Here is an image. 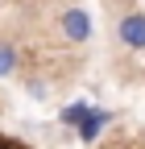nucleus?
I'll list each match as a JSON object with an SVG mask.
<instances>
[{
  "label": "nucleus",
  "instance_id": "f257e3e1",
  "mask_svg": "<svg viewBox=\"0 0 145 149\" xmlns=\"http://www.w3.org/2000/svg\"><path fill=\"white\" fill-rule=\"evenodd\" d=\"M58 33L66 37L70 46L91 42V13H87V8H66V13H58Z\"/></svg>",
  "mask_w": 145,
  "mask_h": 149
},
{
  "label": "nucleus",
  "instance_id": "f03ea898",
  "mask_svg": "<svg viewBox=\"0 0 145 149\" xmlns=\"http://www.w3.org/2000/svg\"><path fill=\"white\" fill-rule=\"evenodd\" d=\"M116 37H120V46H129V50H145V13H124L120 21H116Z\"/></svg>",
  "mask_w": 145,
  "mask_h": 149
},
{
  "label": "nucleus",
  "instance_id": "7ed1b4c3",
  "mask_svg": "<svg viewBox=\"0 0 145 149\" xmlns=\"http://www.w3.org/2000/svg\"><path fill=\"white\" fill-rule=\"evenodd\" d=\"M112 120H116V112H112V108H96V104H91L87 120H83V124L75 128V137H79L83 145H96V141H100V133H104V128L112 124Z\"/></svg>",
  "mask_w": 145,
  "mask_h": 149
},
{
  "label": "nucleus",
  "instance_id": "20e7f679",
  "mask_svg": "<svg viewBox=\"0 0 145 149\" xmlns=\"http://www.w3.org/2000/svg\"><path fill=\"white\" fill-rule=\"evenodd\" d=\"M87 112H91V104H87V100H75V104H66V108L58 112V120H62L66 128H79V124L87 120Z\"/></svg>",
  "mask_w": 145,
  "mask_h": 149
},
{
  "label": "nucleus",
  "instance_id": "39448f33",
  "mask_svg": "<svg viewBox=\"0 0 145 149\" xmlns=\"http://www.w3.org/2000/svg\"><path fill=\"white\" fill-rule=\"evenodd\" d=\"M13 70H17V46L0 42V79H8Z\"/></svg>",
  "mask_w": 145,
  "mask_h": 149
},
{
  "label": "nucleus",
  "instance_id": "423d86ee",
  "mask_svg": "<svg viewBox=\"0 0 145 149\" xmlns=\"http://www.w3.org/2000/svg\"><path fill=\"white\" fill-rule=\"evenodd\" d=\"M4 145H8V141H4V137H0V149H4Z\"/></svg>",
  "mask_w": 145,
  "mask_h": 149
}]
</instances>
